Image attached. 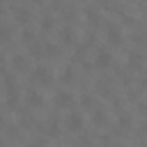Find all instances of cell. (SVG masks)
<instances>
[{"label":"cell","mask_w":147,"mask_h":147,"mask_svg":"<svg viewBox=\"0 0 147 147\" xmlns=\"http://www.w3.org/2000/svg\"><path fill=\"white\" fill-rule=\"evenodd\" d=\"M30 80H32L37 87H48V85L53 83V74H51V69H48V67H37V69L32 71Z\"/></svg>","instance_id":"obj_1"},{"label":"cell","mask_w":147,"mask_h":147,"mask_svg":"<svg viewBox=\"0 0 147 147\" xmlns=\"http://www.w3.org/2000/svg\"><path fill=\"white\" fill-rule=\"evenodd\" d=\"M106 39H108V44H110V46H122V41H124L122 28H119L117 23H110V25L106 28Z\"/></svg>","instance_id":"obj_2"},{"label":"cell","mask_w":147,"mask_h":147,"mask_svg":"<svg viewBox=\"0 0 147 147\" xmlns=\"http://www.w3.org/2000/svg\"><path fill=\"white\" fill-rule=\"evenodd\" d=\"M53 103H55V108H60V110H69V108L74 106V94H71V92H55Z\"/></svg>","instance_id":"obj_3"},{"label":"cell","mask_w":147,"mask_h":147,"mask_svg":"<svg viewBox=\"0 0 147 147\" xmlns=\"http://www.w3.org/2000/svg\"><path fill=\"white\" fill-rule=\"evenodd\" d=\"M64 126H67V131H71V133L83 131V117H80V113H71V115L67 117Z\"/></svg>","instance_id":"obj_4"},{"label":"cell","mask_w":147,"mask_h":147,"mask_svg":"<svg viewBox=\"0 0 147 147\" xmlns=\"http://www.w3.org/2000/svg\"><path fill=\"white\" fill-rule=\"evenodd\" d=\"M94 64H96L99 69H108V67L113 64V55H110L108 51H99V53H96V60H94Z\"/></svg>","instance_id":"obj_5"},{"label":"cell","mask_w":147,"mask_h":147,"mask_svg":"<svg viewBox=\"0 0 147 147\" xmlns=\"http://www.w3.org/2000/svg\"><path fill=\"white\" fill-rule=\"evenodd\" d=\"M44 103V96L37 92V90H32V92H28V106L30 108H39Z\"/></svg>","instance_id":"obj_6"},{"label":"cell","mask_w":147,"mask_h":147,"mask_svg":"<svg viewBox=\"0 0 147 147\" xmlns=\"http://www.w3.org/2000/svg\"><path fill=\"white\" fill-rule=\"evenodd\" d=\"M92 124L106 126V124H108V115H106L103 110H92Z\"/></svg>","instance_id":"obj_7"},{"label":"cell","mask_w":147,"mask_h":147,"mask_svg":"<svg viewBox=\"0 0 147 147\" xmlns=\"http://www.w3.org/2000/svg\"><path fill=\"white\" fill-rule=\"evenodd\" d=\"M11 67H14L16 71H25V69H28V60H25V55H14V57H11Z\"/></svg>","instance_id":"obj_8"},{"label":"cell","mask_w":147,"mask_h":147,"mask_svg":"<svg viewBox=\"0 0 147 147\" xmlns=\"http://www.w3.org/2000/svg\"><path fill=\"white\" fill-rule=\"evenodd\" d=\"M5 87H7V92H18V85H16L14 74H5Z\"/></svg>","instance_id":"obj_9"},{"label":"cell","mask_w":147,"mask_h":147,"mask_svg":"<svg viewBox=\"0 0 147 147\" xmlns=\"http://www.w3.org/2000/svg\"><path fill=\"white\" fill-rule=\"evenodd\" d=\"M94 103H96V101H94V96H92V94H83V96H80V106H83L85 110H92V108H94Z\"/></svg>","instance_id":"obj_10"},{"label":"cell","mask_w":147,"mask_h":147,"mask_svg":"<svg viewBox=\"0 0 147 147\" xmlns=\"http://www.w3.org/2000/svg\"><path fill=\"white\" fill-rule=\"evenodd\" d=\"M14 16H16L18 23H28V21H30V11H28V9H16Z\"/></svg>","instance_id":"obj_11"},{"label":"cell","mask_w":147,"mask_h":147,"mask_svg":"<svg viewBox=\"0 0 147 147\" xmlns=\"http://www.w3.org/2000/svg\"><path fill=\"white\" fill-rule=\"evenodd\" d=\"M62 41H64V44H74V41H76V34H74L71 28H64V30H62Z\"/></svg>","instance_id":"obj_12"},{"label":"cell","mask_w":147,"mask_h":147,"mask_svg":"<svg viewBox=\"0 0 147 147\" xmlns=\"http://www.w3.org/2000/svg\"><path fill=\"white\" fill-rule=\"evenodd\" d=\"M30 53H32L34 57H44V44H34V41H30Z\"/></svg>","instance_id":"obj_13"},{"label":"cell","mask_w":147,"mask_h":147,"mask_svg":"<svg viewBox=\"0 0 147 147\" xmlns=\"http://www.w3.org/2000/svg\"><path fill=\"white\" fill-rule=\"evenodd\" d=\"M85 16H87V23H90V25H99V18H101V16H99V11L87 9V11H85Z\"/></svg>","instance_id":"obj_14"},{"label":"cell","mask_w":147,"mask_h":147,"mask_svg":"<svg viewBox=\"0 0 147 147\" xmlns=\"http://www.w3.org/2000/svg\"><path fill=\"white\" fill-rule=\"evenodd\" d=\"M60 80H62L64 85H69V83L74 80V69H71V67H67V69L62 71V76H60Z\"/></svg>","instance_id":"obj_15"},{"label":"cell","mask_w":147,"mask_h":147,"mask_svg":"<svg viewBox=\"0 0 147 147\" xmlns=\"http://www.w3.org/2000/svg\"><path fill=\"white\" fill-rule=\"evenodd\" d=\"M53 28H55V21H53L51 16H46V18L41 21V30H44V32H53Z\"/></svg>","instance_id":"obj_16"},{"label":"cell","mask_w":147,"mask_h":147,"mask_svg":"<svg viewBox=\"0 0 147 147\" xmlns=\"http://www.w3.org/2000/svg\"><path fill=\"white\" fill-rule=\"evenodd\" d=\"M7 106L9 108H16L18 106V92H7Z\"/></svg>","instance_id":"obj_17"},{"label":"cell","mask_w":147,"mask_h":147,"mask_svg":"<svg viewBox=\"0 0 147 147\" xmlns=\"http://www.w3.org/2000/svg\"><path fill=\"white\" fill-rule=\"evenodd\" d=\"M9 39H11V28H9V25H2V28H0V41L5 44V41H9Z\"/></svg>","instance_id":"obj_18"},{"label":"cell","mask_w":147,"mask_h":147,"mask_svg":"<svg viewBox=\"0 0 147 147\" xmlns=\"http://www.w3.org/2000/svg\"><path fill=\"white\" fill-rule=\"evenodd\" d=\"M140 64H142V57L140 55H131L129 57V69H140Z\"/></svg>","instance_id":"obj_19"},{"label":"cell","mask_w":147,"mask_h":147,"mask_svg":"<svg viewBox=\"0 0 147 147\" xmlns=\"http://www.w3.org/2000/svg\"><path fill=\"white\" fill-rule=\"evenodd\" d=\"M44 55H46V57H55V55H57V48H55L53 44H44Z\"/></svg>","instance_id":"obj_20"},{"label":"cell","mask_w":147,"mask_h":147,"mask_svg":"<svg viewBox=\"0 0 147 147\" xmlns=\"http://www.w3.org/2000/svg\"><path fill=\"white\" fill-rule=\"evenodd\" d=\"M119 126H131V117L122 113V115H119Z\"/></svg>","instance_id":"obj_21"},{"label":"cell","mask_w":147,"mask_h":147,"mask_svg":"<svg viewBox=\"0 0 147 147\" xmlns=\"http://www.w3.org/2000/svg\"><path fill=\"white\" fill-rule=\"evenodd\" d=\"M5 74H7V60L0 55V76H5Z\"/></svg>","instance_id":"obj_22"},{"label":"cell","mask_w":147,"mask_h":147,"mask_svg":"<svg viewBox=\"0 0 147 147\" xmlns=\"http://www.w3.org/2000/svg\"><path fill=\"white\" fill-rule=\"evenodd\" d=\"M21 39H23L25 44H30V41H32V32H30V30H25V32L21 34Z\"/></svg>","instance_id":"obj_23"},{"label":"cell","mask_w":147,"mask_h":147,"mask_svg":"<svg viewBox=\"0 0 147 147\" xmlns=\"http://www.w3.org/2000/svg\"><path fill=\"white\" fill-rule=\"evenodd\" d=\"M96 2H101V5H106V2H108V0H96Z\"/></svg>","instance_id":"obj_24"},{"label":"cell","mask_w":147,"mask_h":147,"mask_svg":"<svg viewBox=\"0 0 147 147\" xmlns=\"http://www.w3.org/2000/svg\"><path fill=\"white\" fill-rule=\"evenodd\" d=\"M0 126H2V115H0Z\"/></svg>","instance_id":"obj_25"},{"label":"cell","mask_w":147,"mask_h":147,"mask_svg":"<svg viewBox=\"0 0 147 147\" xmlns=\"http://www.w3.org/2000/svg\"><path fill=\"white\" fill-rule=\"evenodd\" d=\"M0 2H2V0H0Z\"/></svg>","instance_id":"obj_26"},{"label":"cell","mask_w":147,"mask_h":147,"mask_svg":"<svg viewBox=\"0 0 147 147\" xmlns=\"http://www.w3.org/2000/svg\"><path fill=\"white\" fill-rule=\"evenodd\" d=\"M145 2H147V0H145Z\"/></svg>","instance_id":"obj_27"}]
</instances>
